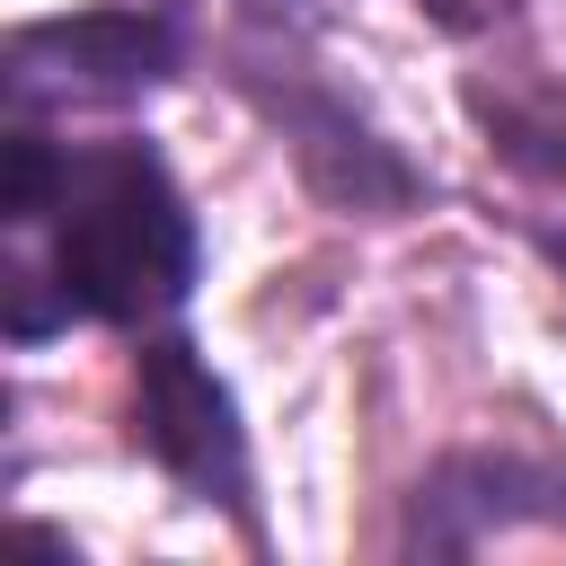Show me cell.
<instances>
[{"mask_svg": "<svg viewBox=\"0 0 566 566\" xmlns=\"http://www.w3.org/2000/svg\"><path fill=\"white\" fill-rule=\"evenodd\" d=\"M44 221H53V292H71V310L97 327L168 318L195 292L203 239H195V212L150 142L71 150Z\"/></svg>", "mask_w": 566, "mask_h": 566, "instance_id": "6da1fadb", "label": "cell"}, {"mask_svg": "<svg viewBox=\"0 0 566 566\" xmlns=\"http://www.w3.org/2000/svg\"><path fill=\"white\" fill-rule=\"evenodd\" d=\"M186 62V27L168 9H71V18H35L9 35L0 88L9 115H44V106H124L159 80H177Z\"/></svg>", "mask_w": 566, "mask_h": 566, "instance_id": "7a4b0ae2", "label": "cell"}, {"mask_svg": "<svg viewBox=\"0 0 566 566\" xmlns=\"http://www.w3.org/2000/svg\"><path fill=\"white\" fill-rule=\"evenodd\" d=\"M133 442L203 504H230L248 522V424L221 371L186 336H150L133 354Z\"/></svg>", "mask_w": 566, "mask_h": 566, "instance_id": "3957f363", "label": "cell"}, {"mask_svg": "<svg viewBox=\"0 0 566 566\" xmlns=\"http://www.w3.org/2000/svg\"><path fill=\"white\" fill-rule=\"evenodd\" d=\"M239 80H248V97L274 115V133L292 142V159H301V177L327 195V203H345V212H398V203H416L424 195V177L310 71V62H274V53H239Z\"/></svg>", "mask_w": 566, "mask_h": 566, "instance_id": "277c9868", "label": "cell"}, {"mask_svg": "<svg viewBox=\"0 0 566 566\" xmlns=\"http://www.w3.org/2000/svg\"><path fill=\"white\" fill-rule=\"evenodd\" d=\"M504 531H566V460L531 451H442L407 495V557H469Z\"/></svg>", "mask_w": 566, "mask_h": 566, "instance_id": "5b68a950", "label": "cell"}]
</instances>
